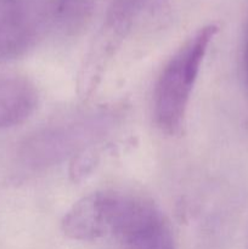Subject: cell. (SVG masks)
<instances>
[{"instance_id": "cell-9", "label": "cell", "mask_w": 248, "mask_h": 249, "mask_svg": "<svg viewBox=\"0 0 248 249\" xmlns=\"http://www.w3.org/2000/svg\"><path fill=\"white\" fill-rule=\"evenodd\" d=\"M1 1H2V0H0V4H1Z\"/></svg>"}, {"instance_id": "cell-8", "label": "cell", "mask_w": 248, "mask_h": 249, "mask_svg": "<svg viewBox=\"0 0 248 249\" xmlns=\"http://www.w3.org/2000/svg\"><path fill=\"white\" fill-rule=\"evenodd\" d=\"M245 72H246V78H247V82H248V31H247V36H246V44H245Z\"/></svg>"}, {"instance_id": "cell-7", "label": "cell", "mask_w": 248, "mask_h": 249, "mask_svg": "<svg viewBox=\"0 0 248 249\" xmlns=\"http://www.w3.org/2000/svg\"><path fill=\"white\" fill-rule=\"evenodd\" d=\"M95 2L96 0H56V19L65 31H78L89 19Z\"/></svg>"}, {"instance_id": "cell-4", "label": "cell", "mask_w": 248, "mask_h": 249, "mask_svg": "<svg viewBox=\"0 0 248 249\" xmlns=\"http://www.w3.org/2000/svg\"><path fill=\"white\" fill-rule=\"evenodd\" d=\"M146 4L147 0H111L101 27L80 67L78 75L80 96L88 97L96 89Z\"/></svg>"}, {"instance_id": "cell-6", "label": "cell", "mask_w": 248, "mask_h": 249, "mask_svg": "<svg viewBox=\"0 0 248 249\" xmlns=\"http://www.w3.org/2000/svg\"><path fill=\"white\" fill-rule=\"evenodd\" d=\"M39 95L32 82L22 77H0V129L23 123L35 111Z\"/></svg>"}, {"instance_id": "cell-2", "label": "cell", "mask_w": 248, "mask_h": 249, "mask_svg": "<svg viewBox=\"0 0 248 249\" xmlns=\"http://www.w3.org/2000/svg\"><path fill=\"white\" fill-rule=\"evenodd\" d=\"M121 116V109L102 107L48 124L22 141L19 162L29 169H44L82 155L104 140Z\"/></svg>"}, {"instance_id": "cell-5", "label": "cell", "mask_w": 248, "mask_h": 249, "mask_svg": "<svg viewBox=\"0 0 248 249\" xmlns=\"http://www.w3.org/2000/svg\"><path fill=\"white\" fill-rule=\"evenodd\" d=\"M41 19L28 11H14L0 17V62L26 55L41 34Z\"/></svg>"}, {"instance_id": "cell-1", "label": "cell", "mask_w": 248, "mask_h": 249, "mask_svg": "<svg viewBox=\"0 0 248 249\" xmlns=\"http://www.w3.org/2000/svg\"><path fill=\"white\" fill-rule=\"evenodd\" d=\"M87 197L96 240L111 235L124 249H175L167 219L148 199L114 191Z\"/></svg>"}, {"instance_id": "cell-3", "label": "cell", "mask_w": 248, "mask_h": 249, "mask_svg": "<svg viewBox=\"0 0 248 249\" xmlns=\"http://www.w3.org/2000/svg\"><path fill=\"white\" fill-rule=\"evenodd\" d=\"M218 33L215 24L199 28L163 67L153 92V118L163 133L180 130L209 45Z\"/></svg>"}]
</instances>
